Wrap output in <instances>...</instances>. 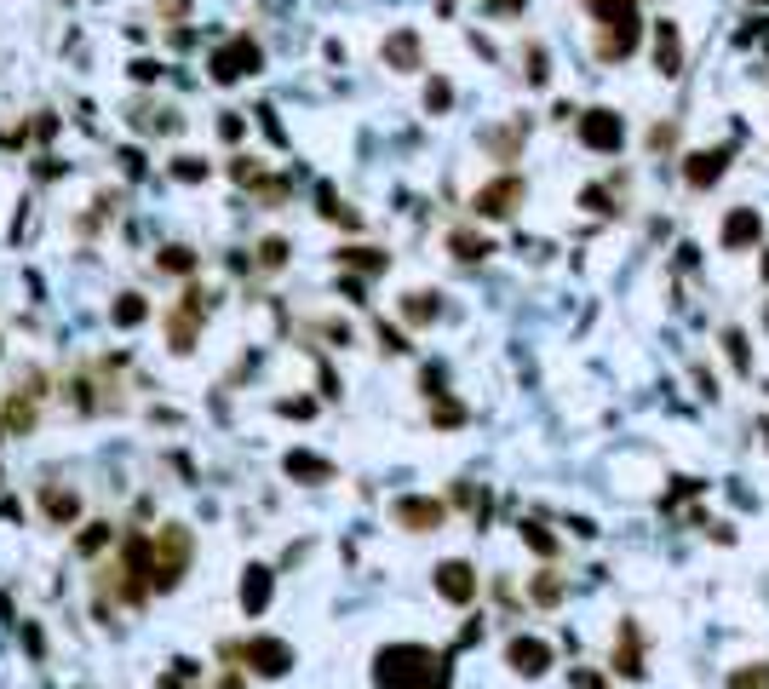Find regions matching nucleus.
I'll return each mask as SVG.
<instances>
[{
    "mask_svg": "<svg viewBox=\"0 0 769 689\" xmlns=\"http://www.w3.org/2000/svg\"><path fill=\"white\" fill-rule=\"evenodd\" d=\"M161 264H167V271H190V253H184V247H167Z\"/></svg>",
    "mask_w": 769,
    "mask_h": 689,
    "instance_id": "obj_28",
    "label": "nucleus"
},
{
    "mask_svg": "<svg viewBox=\"0 0 769 689\" xmlns=\"http://www.w3.org/2000/svg\"><path fill=\"white\" fill-rule=\"evenodd\" d=\"M586 6H591V18H598V23H615V18H632L637 0H586Z\"/></svg>",
    "mask_w": 769,
    "mask_h": 689,
    "instance_id": "obj_16",
    "label": "nucleus"
},
{
    "mask_svg": "<svg viewBox=\"0 0 769 689\" xmlns=\"http://www.w3.org/2000/svg\"><path fill=\"white\" fill-rule=\"evenodd\" d=\"M615 672H643V644H637V626H620V649H615Z\"/></svg>",
    "mask_w": 769,
    "mask_h": 689,
    "instance_id": "obj_13",
    "label": "nucleus"
},
{
    "mask_svg": "<svg viewBox=\"0 0 769 689\" xmlns=\"http://www.w3.org/2000/svg\"><path fill=\"white\" fill-rule=\"evenodd\" d=\"M115 322L121 327H133V322H144V305H138V293H127V299L115 305Z\"/></svg>",
    "mask_w": 769,
    "mask_h": 689,
    "instance_id": "obj_20",
    "label": "nucleus"
},
{
    "mask_svg": "<svg viewBox=\"0 0 769 689\" xmlns=\"http://www.w3.org/2000/svg\"><path fill=\"white\" fill-rule=\"evenodd\" d=\"M489 12H523V0H482Z\"/></svg>",
    "mask_w": 769,
    "mask_h": 689,
    "instance_id": "obj_30",
    "label": "nucleus"
},
{
    "mask_svg": "<svg viewBox=\"0 0 769 689\" xmlns=\"http://www.w3.org/2000/svg\"><path fill=\"white\" fill-rule=\"evenodd\" d=\"M655 69L661 75H678L683 69V41L672 23H655Z\"/></svg>",
    "mask_w": 769,
    "mask_h": 689,
    "instance_id": "obj_12",
    "label": "nucleus"
},
{
    "mask_svg": "<svg viewBox=\"0 0 769 689\" xmlns=\"http://www.w3.org/2000/svg\"><path fill=\"white\" fill-rule=\"evenodd\" d=\"M247 661H253L264 678H281V672L293 666V649L276 644V638H253V644H247Z\"/></svg>",
    "mask_w": 769,
    "mask_h": 689,
    "instance_id": "obj_10",
    "label": "nucleus"
},
{
    "mask_svg": "<svg viewBox=\"0 0 769 689\" xmlns=\"http://www.w3.org/2000/svg\"><path fill=\"white\" fill-rule=\"evenodd\" d=\"M764 390H769V385H764Z\"/></svg>",
    "mask_w": 769,
    "mask_h": 689,
    "instance_id": "obj_33",
    "label": "nucleus"
},
{
    "mask_svg": "<svg viewBox=\"0 0 769 689\" xmlns=\"http://www.w3.org/2000/svg\"><path fill=\"white\" fill-rule=\"evenodd\" d=\"M448 98H453V92H448V87H443V81H436V87H431V92H426V104H431V109H448Z\"/></svg>",
    "mask_w": 769,
    "mask_h": 689,
    "instance_id": "obj_29",
    "label": "nucleus"
},
{
    "mask_svg": "<svg viewBox=\"0 0 769 689\" xmlns=\"http://www.w3.org/2000/svg\"><path fill=\"white\" fill-rule=\"evenodd\" d=\"M758 236H764V218L752 213V207H735V213L724 218V247H729V253H741V247H752Z\"/></svg>",
    "mask_w": 769,
    "mask_h": 689,
    "instance_id": "obj_11",
    "label": "nucleus"
},
{
    "mask_svg": "<svg viewBox=\"0 0 769 689\" xmlns=\"http://www.w3.org/2000/svg\"><path fill=\"white\" fill-rule=\"evenodd\" d=\"M385 58H390V64H402V69H414L419 64V41L414 35H390L385 41Z\"/></svg>",
    "mask_w": 769,
    "mask_h": 689,
    "instance_id": "obj_14",
    "label": "nucleus"
},
{
    "mask_svg": "<svg viewBox=\"0 0 769 689\" xmlns=\"http://www.w3.org/2000/svg\"><path fill=\"white\" fill-rule=\"evenodd\" d=\"M764 436H769V426H764Z\"/></svg>",
    "mask_w": 769,
    "mask_h": 689,
    "instance_id": "obj_32",
    "label": "nucleus"
},
{
    "mask_svg": "<svg viewBox=\"0 0 769 689\" xmlns=\"http://www.w3.org/2000/svg\"><path fill=\"white\" fill-rule=\"evenodd\" d=\"M535 598H540V603H557V598H563V586L552 581V574H545V581H535Z\"/></svg>",
    "mask_w": 769,
    "mask_h": 689,
    "instance_id": "obj_27",
    "label": "nucleus"
},
{
    "mask_svg": "<svg viewBox=\"0 0 769 689\" xmlns=\"http://www.w3.org/2000/svg\"><path fill=\"white\" fill-rule=\"evenodd\" d=\"M351 264H362V271H385V259L373 253V247H351V253H344Z\"/></svg>",
    "mask_w": 769,
    "mask_h": 689,
    "instance_id": "obj_23",
    "label": "nucleus"
},
{
    "mask_svg": "<svg viewBox=\"0 0 769 689\" xmlns=\"http://www.w3.org/2000/svg\"><path fill=\"white\" fill-rule=\"evenodd\" d=\"M517 201H523V179H494V184H482L477 190V213L482 218H506V213H517Z\"/></svg>",
    "mask_w": 769,
    "mask_h": 689,
    "instance_id": "obj_5",
    "label": "nucleus"
},
{
    "mask_svg": "<svg viewBox=\"0 0 769 689\" xmlns=\"http://www.w3.org/2000/svg\"><path fill=\"white\" fill-rule=\"evenodd\" d=\"M735 689H769V666H758V672H735Z\"/></svg>",
    "mask_w": 769,
    "mask_h": 689,
    "instance_id": "obj_24",
    "label": "nucleus"
},
{
    "mask_svg": "<svg viewBox=\"0 0 769 689\" xmlns=\"http://www.w3.org/2000/svg\"><path fill=\"white\" fill-rule=\"evenodd\" d=\"M580 144L598 150V155H615V150L626 144L620 115H615V109H586V115H580Z\"/></svg>",
    "mask_w": 769,
    "mask_h": 689,
    "instance_id": "obj_2",
    "label": "nucleus"
},
{
    "mask_svg": "<svg viewBox=\"0 0 769 689\" xmlns=\"http://www.w3.org/2000/svg\"><path fill=\"white\" fill-rule=\"evenodd\" d=\"M46 517H52V523L75 517V494H69V489H46Z\"/></svg>",
    "mask_w": 769,
    "mask_h": 689,
    "instance_id": "obj_19",
    "label": "nucleus"
},
{
    "mask_svg": "<svg viewBox=\"0 0 769 689\" xmlns=\"http://www.w3.org/2000/svg\"><path fill=\"white\" fill-rule=\"evenodd\" d=\"M637 41H643V23H637V12L632 18H615V23H598V58H632L637 52Z\"/></svg>",
    "mask_w": 769,
    "mask_h": 689,
    "instance_id": "obj_3",
    "label": "nucleus"
},
{
    "mask_svg": "<svg viewBox=\"0 0 769 689\" xmlns=\"http://www.w3.org/2000/svg\"><path fill=\"white\" fill-rule=\"evenodd\" d=\"M443 500H419V494H407V500H397V523L402 528H414V535H426V528H436L443 523Z\"/></svg>",
    "mask_w": 769,
    "mask_h": 689,
    "instance_id": "obj_8",
    "label": "nucleus"
},
{
    "mask_svg": "<svg viewBox=\"0 0 769 689\" xmlns=\"http://www.w3.org/2000/svg\"><path fill=\"white\" fill-rule=\"evenodd\" d=\"M724 344H729V363L746 368V339H741V334H724Z\"/></svg>",
    "mask_w": 769,
    "mask_h": 689,
    "instance_id": "obj_26",
    "label": "nucleus"
},
{
    "mask_svg": "<svg viewBox=\"0 0 769 689\" xmlns=\"http://www.w3.org/2000/svg\"><path fill=\"white\" fill-rule=\"evenodd\" d=\"M724 172H729V150H695L689 167H683V179H689V190H712Z\"/></svg>",
    "mask_w": 769,
    "mask_h": 689,
    "instance_id": "obj_6",
    "label": "nucleus"
},
{
    "mask_svg": "<svg viewBox=\"0 0 769 689\" xmlns=\"http://www.w3.org/2000/svg\"><path fill=\"white\" fill-rule=\"evenodd\" d=\"M288 472H299V477H327V465H322V460H305V454H293Z\"/></svg>",
    "mask_w": 769,
    "mask_h": 689,
    "instance_id": "obj_22",
    "label": "nucleus"
},
{
    "mask_svg": "<svg viewBox=\"0 0 769 689\" xmlns=\"http://www.w3.org/2000/svg\"><path fill=\"white\" fill-rule=\"evenodd\" d=\"M253 69H259V46L247 41V35H235L230 46H218V58H213L218 81H242V75H253Z\"/></svg>",
    "mask_w": 769,
    "mask_h": 689,
    "instance_id": "obj_4",
    "label": "nucleus"
},
{
    "mask_svg": "<svg viewBox=\"0 0 769 689\" xmlns=\"http://www.w3.org/2000/svg\"><path fill=\"white\" fill-rule=\"evenodd\" d=\"M373 684L380 689H448V661L419 644H397V649H380Z\"/></svg>",
    "mask_w": 769,
    "mask_h": 689,
    "instance_id": "obj_1",
    "label": "nucleus"
},
{
    "mask_svg": "<svg viewBox=\"0 0 769 689\" xmlns=\"http://www.w3.org/2000/svg\"><path fill=\"white\" fill-rule=\"evenodd\" d=\"M764 281H769V253H764Z\"/></svg>",
    "mask_w": 769,
    "mask_h": 689,
    "instance_id": "obj_31",
    "label": "nucleus"
},
{
    "mask_svg": "<svg viewBox=\"0 0 769 689\" xmlns=\"http://www.w3.org/2000/svg\"><path fill=\"white\" fill-rule=\"evenodd\" d=\"M436 310H443V305H436V293H407L402 317H407V322H436Z\"/></svg>",
    "mask_w": 769,
    "mask_h": 689,
    "instance_id": "obj_15",
    "label": "nucleus"
},
{
    "mask_svg": "<svg viewBox=\"0 0 769 689\" xmlns=\"http://www.w3.org/2000/svg\"><path fill=\"white\" fill-rule=\"evenodd\" d=\"M506 661H511V672H523V678H540V672L552 666V644H540V638H511Z\"/></svg>",
    "mask_w": 769,
    "mask_h": 689,
    "instance_id": "obj_7",
    "label": "nucleus"
},
{
    "mask_svg": "<svg viewBox=\"0 0 769 689\" xmlns=\"http://www.w3.org/2000/svg\"><path fill=\"white\" fill-rule=\"evenodd\" d=\"M523 540H528V546H535V552H545V557H552V552H557V540H552V535H545V528H540V523H528V528H523Z\"/></svg>",
    "mask_w": 769,
    "mask_h": 689,
    "instance_id": "obj_21",
    "label": "nucleus"
},
{
    "mask_svg": "<svg viewBox=\"0 0 769 689\" xmlns=\"http://www.w3.org/2000/svg\"><path fill=\"white\" fill-rule=\"evenodd\" d=\"M453 253H460V259L471 264V259H489V253H494V247H489V242H482V236H471V230H453Z\"/></svg>",
    "mask_w": 769,
    "mask_h": 689,
    "instance_id": "obj_18",
    "label": "nucleus"
},
{
    "mask_svg": "<svg viewBox=\"0 0 769 689\" xmlns=\"http://www.w3.org/2000/svg\"><path fill=\"white\" fill-rule=\"evenodd\" d=\"M247 574H253V581H242V603L247 609H264V598H270V574H264V569H247Z\"/></svg>",
    "mask_w": 769,
    "mask_h": 689,
    "instance_id": "obj_17",
    "label": "nucleus"
},
{
    "mask_svg": "<svg viewBox=\"0 0 769 689\" xmlns=\"http://www.w3.org/2000/svg\"><path fill=\"white\" fill-rule=\"evenodd\" d=\"M528 81H535V87L545 81V52H540V46H528Z\"/></svg>",
    "mask_w": 769,
    "mask_h": 689,
    "instance_id": "obj_25",
    "label": "nucleus"
},
{
    "mask_svg": "<svg viewBox=\"0 0 769 689\" xmlns=\"http://www.w3.org/2000/svg\"><path fill=\"white\" fill-rule=\"evenodd\" d=\"M436 592H443L448 603H471L477 598V574H471V563H443V569H436Z\"/></svg>",
    "mask_w": 769,
    "mask_h": 689,
    "instance_id": "obj_9",
    "label": "nucleus"
}]
</instances>
